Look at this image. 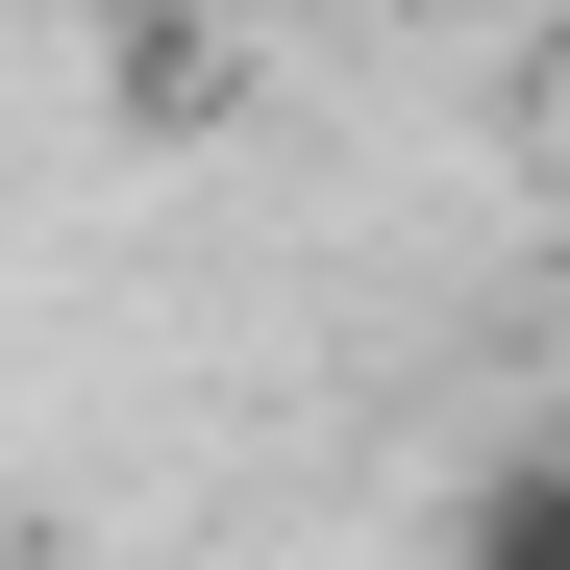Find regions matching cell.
Listing matches in <instances>:
<instances>
[{
	"instance_id": "6da1fadb",
	"label": "cell",
	"mask_w": 570,
	"mask_h": 570,
	"mask_svg": "<svg viewBox=\"0 0 570 570\" xmlns=\"http://www.w3.org/2000/svg\"><path fill=\"white\" fill-rule=\"evenodd\" d=\"M446 570H570V446H497L446 497Z\"/></svg>"
},
{
	"instance_id": "7a4b0ae2",
	"label": "cell",
	"mask_w": 570,
	"mask_h": 570,
	"mask_svg": "<svg viewBox=\"0 0 570 570\" xmlns=\"http://www.w3.org/2000/svg\"><path fill=\"white\" fill-rule=\"evenodd\" d=\"M0 570H75V546H0Z\"/></svg>"
}]
</instances>
